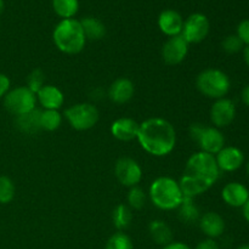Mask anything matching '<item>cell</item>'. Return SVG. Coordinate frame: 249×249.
I'll return each mask as SVG.
<instances>
[{
    "label": "cell",
    "instance_id": "cell-40",
    "mask_svg": "<svg viewBox=\"0 0 249 249\" xmlns=\"http://www.w3.org/2000/svg\"><path fill=\"white\" fill-rule=\"evenodd\" d=\"M236 249H249V245H242L240 247H237Z\"/></svg>",
    "mask_w": 249,
    "mask_h": 249
},
{
    "label": "cell",
    "instance_id": "cell-27",
    "mask_svg": "<svg viewBox=\"0 0 249 249\" xmlns=\"http://www.w3.org/2000/svg\"><path fill=\"white\" fill-rule=\"evenodd\" d=\"M105 249H133V242L126 233L118 231L108 238Z\"/></svg>",
    "mask_w": 249,
    "mask_h": 249
},
{
    "label": "cell",
    "instance_id": "cell-7",
    "mask_svg": "<svg viewBox=\"0 0 249 249\" xmlns=\"http://www.w3.org/2000/svg\"><path fill=\"white\" fill-rule=\"evenodd\" d=\"M63 116L73 129L79 131L94 128L100 118L99 109L92 104H88V102H82V104L68 107L63 112Z\"/></svg>",
    "mask_w": 249,
    "mask_h": 249
},
{
    "label": "cell",
    "instance_id": "cell-18",
    "mask_svg": "<svg viewBox=\"0 0 249 249\" xmlns=\"http://www.w3.org/2000/svg\"><path fill=\"white\" fill-rule=\"evenodd\" d=\"M221 197L228 206L240 208L245 206L246 202L248 201L249 191L245 185L240 182H230L223 189Z\"/></svg>",
    "mask_w": 249,
    "mask_h": 249
},
{
    "label": "cell",
    "instance_id": "cell-8",
    "mask_svg": "<svg viewBox=\"0 0 249 249\" xmlns=\"http://www.w3.org/2000/svg\"><path fill=\"white\" fill-rule=\"evenodd\" d=\"M4 106L10 113L22 116L36 109V95L27 87H17L5 95Z\"/></svg>",
    "mask_w": 249,
    "mask_h": 249
},
{
    "label": "cell",
    "instance_id": "cell-26",
    "mask_svg": "<svg viewBox=\"0 0 249 249\" xmlns=\"http://www.w3.org/2000/svg\"><path fill=\"white\" fill-rule=\"evenodd\" d=\"M62 124V114L55 109H44L40 112L41 130L55 131Z\"/></svg>",
    "mask_w": 249,
    "mask_h": 249
},
{
    "label": "cell",
    "instance_id": "cell-15",
    "mask_svg": "<svg viewBox=\"0 0 249 249\" xmlns=\"http://www.w3.org/2000/svg\"><path fill=\"white\" fill-rule=\"evenodd\" d=\"M135 92L134 83L128 78H118L108 89V97L113 104L123 105L130 101Z\"/></svg>",
    "mask_w": 249,
    "mask_h": 249
},
{
    "label": "cell",
    "instance_id": "cell-33",
    "mask_svg": "<svg viewBox=\"0 0 249 249\" xmlns=\"http://www.w3.org/2000/svg\"><path fill=\"white\" fill-rule=\"evenodd\" d=\"M10 87H11V82L9 77L0 73V97H4L10 91Z\"/></svg>",
    "mask_w": 249,
    "mask_h": 249
},
{
    "label": "cell",
    "instance_id": "cell-11",
    "mask_svg": "<svg viewBox=\"0 0 249 249\" xmlns=\"http://www.w3.org/2000/svg\"><path fill=\"white\" fill-rule=\"evenodd\" d=\"M190 44L185 40L184 36H170L162 48V57L167 65L175 66L181 63L189 53Z\"/></svg>",
    "mask_w": 249,
    "mask_h": 249
},
{
    "label": "cell",
    "instance_id": "cell-14",
    "mask_svg": "<svg viewBox=\"0 0 249 249\" xmlns=\"http://www.w3.org/2000/svg\"><path fill=\"white\" fill-rule=\"evenodd\" d=\"M158 27L160 32L169 38L180 36L184 27V19L179 12L173 9H168L160 12L158 16Z\"/></svg>",
    "mask_w": 249,
    "mask_h": 249
},
{
    "label": "cell",
    "instance_id": "cell-39",
    "mask_svg": "<svg viewBox=\"0 0 249 249\" xmlns=\"http://www.w3.org/2000/svg\"><path fill=\"white\" fill-rule=\"evenodd\" d=\"M4 7H5L4 0H0V15H1L2 11H4Z\"/></svg>",
    "mask_w": 249,
    "mask_h": 249
},
{
    "label": "cell",
    "instance_id": "cell-13",
    "mask_svg": "<svg viewBox=\"0 0 249 249\" xmlns=\"http://www.w3.org/2000/svg\"><path fill=\"white\" fill-rule=\"evenodd\" d=\"M215 160L220 170L235 172L242 167L243 162H245V156H243L242 151L238 150L237 147L229 146L216 153Z\"/></svg>",
    "mask_w": 249,
    "mask_h": 249
},
{
    "label": "cell",
    "instance_id": "cell-3",
    "mask_svg": "<svg viewBox=\"0 0 249 249\" xmlns=\"http://www.w3.org/2000/svg\"><path fill=\"white\" fill-rule=\"evenodd\" d=\"M53 40L56 48L67 55L79 53L85 48L87 38L78 19H62L53 32Z\"/></svg>",
    "mask_w": 249,
    "mask_h": 249
},
{
    "label": "cell",
    "instance_id": "cell-24",
    "mask_svg": "<svg viewBox=\"0 0 249 249\" xmlns=\"http://www.w3.org/2000/svg\"><path fill=\"white\" fill-rule=\"evenodd\" d=\"M131 220H133V213H131V209L126 204L121 203L113 209L112 221H113V225L116 226L118 231H123L128 229L130 226Z\"/></svg>",
    "mask_w": 249,
    "mask_h": 249
},
{
    "label": "cell",
    "instance_id": "cell-19",
    "mask_svg": "<svg viewBox=\"0 0 249 249\" xmlns=\"http://www.w3.org/2000/svg\"><path fill=\"white\" fill-rule=\"evenodd\" d=\"M198 223L202 232L208 236V238L214 240L216 237H220L225 231V221L218 213H214V212L203 214L199 218Z\"/></svg>",
    "mask_w": 249,
    "mask_h": 249
},
{
    "label": "cell",
    "instance_id": "cell-9",
    "mask_svg": "<svg viewBox=\"0 0 249 249\" xmlns=\"http://www.w3.org/2000/svg\"><path fill=\"white\" fill-rule=\"evenodd\" d=\"M211 31V23L206 15L192 14L184 21L181 36L189 44H198L208 36Z\"/></svg>",
    "mask_w": 249,
    "mask_h": 249
},
{
    "label": "cell",
    "instance_id": "cell-34",
    "mask_svg": "<svg viewBox=\"0 0 249 249\" xmlns=\"http://www.w3.org/2000/svg\"><path fill=\"white\" fill-rule=\"evenodd\" d=\"M196 249H219V246L213 238H207V240L201 241V242L197 245Z\"/></svg>",
    "mask_w": 249,
    "mask_h": 249
},
{
    "label": "cell",
    "instance_id": "cell-17",
    "mask_svg": "<svg viewBox=\"0 0 249 249\" xmlns=\"http://www.w3.org/2000/svg\"><path fill=\"white\" fill-rule=\"evenodd\" d=\"M140 124L133 118L123 117L114 121L111 125V133L117 140L119 141H131L138 138Z\"/></svg>",
    "mask_w": 249,
    "mask_h": 249
},
{
    "label": "cell",
    "instance_id": "cell-37",
    "mask_svg": "<svg viewBox=\"0 0 249 249\" xmlns=\"http://www.w3.org/2000/svg\"><path fill=\"white\" fill-rule=\"evenodd\" d=\"M243 216H245L246 220L249 223V198H248V201L246 202L245 206H243Z\"/></svg>",
    "mask_w": 249,
    "mask_h": 249
},
{
    "label": "cell",
    "instance_id": "cell-2",
    "mask_svg": "<svg viewBox=\"0 0 249 249\" xmlns=\"http://www.w3.org/2000/svg\"><path fill=\"white\" fill-rule=\"evenodd\" d=\"M136 139L147 153L156 157H164L174 150L177 131L167 119L153 117L140 124Z\"/></svg>",
    "mask_w": 249,
    "mask_h": 249
},
{
    "label": "cell",
    "instance_id": "cell-29",
    "mask_svg": "<svg viewBox=\"0 0 249 249\" xmlns=\"http://www.w3.org/2000/svg\"><path fill=\"white\" fill-rule=\"evenodd\" d=\"M146 194L141 187L134 186L130 187V191L128 194V203L129 208L136 209V211H140L145 207L146 204Z\"/></svg>",
    "mask_w": 249,
    "mask_h": 249
},
{
    "label": "cell",
    "instance_id": "cell-31",
    "mask_svg": "<svg viewBox=\"0 0 249 249\" xmlns=\"http://www.w3.org/2000/svg\"><path fill=\"white\" fill-rule=\"evenodd\" d=\"M223 50L228 53H236L243 48V43L237 36L232 34V36H228L221 43Z\"/></svg>",
    "mask_w": 249,
    "mask_h": 249
},
{
    "label": "cell",
    "instance_id": "cell-12",
    "mask_svg": "<svg viewBox=\"0 0 249 249\" xmlns=\"http://www.w3.org/2000/svg\"><path fill=\"white\" fill-rule=\"evenodd\" d=\"M235 117V104L225 97L216 100L211 108V119L215 128H225V126L230 125Z\"/></svg>",
    "mask_w": 249,
    "mask_h": 249
},
{
    "label": "cell",
    "instance_id": "cell-32",
    "mask_svg": "<svg viewBox=\"0 0 249 249\" xmlns=\"http://www.w3.org/2000/svg\"><path fill=\"white\" fill-rule=\"evenodd\" d=\"M236 36L241 39L243 44L249 45V19H243V21L240 22Z\"/></svg>",
    "mask_w": 249,
    "mask_h": 249
},
{
    "label": "cell",
    "instance_id": "cell-22",
    "mask_svg": "<svg viewBox=\"0 0 249 249\" xmlns=\"http://www.w3.org/2000/svg\"><path fill=\"white\" fill-rule=\"evenodd\" d=\"M83 32L85 34V38L90 40H100L106 36V27L100 19L95 17H84L80 19Z\"/></svg>",
    "mask_w": 249,
    "mask_h": 249
},
{
    "label": "cell",
    "instance_id": "cell-41",
    "mask_svg": "<svg viewBox=\"0 0 249 249\" xmlns=\"http://www.w3.org/2000/svg\"><path fill=\"white\" fill-rule=\"evenodd\" d=\"M247 172H248V174H249V162L247 163Z\"/></svg>",
    "mask_w": 249,
    "mask_h": 249
},
{
    "label": "cell",
    "instance_id": "cell-10",
    "mask_svg": "<svg viewBox=\"0 0 249 249\" xmlns=\"http://www.w3.org/2000/svg\"><path fill=\"white\" fill-rule=\"evenodd\" d=\"M114 175L123 186H138L142 179V169L135 160L129 157H122L117 160L114 167Z\"/></svg>",
    "mask_w": 249,
    "mask_h": 249
},
{
    "label": "cell",
    "instance_id": "cell-35",
    "mask_svg": "<svg viewBox=\"0 0 249 249\" xmlns=\"http://www.w3.org/2000/svg\"><path fill=\"white\" fill-rule=\"evenodd\" d=\"M162 249H191V248L182 242H172L169 243V245L164 246Z\"/></svg>",
    "mask_w": 249,
    "mask_h": 249
},
{
    "label": "cell",
    "instance_id": "cell-4",
    "mask_svg": "<svg viewBox=\"0 0 249 249\" xmlns=\"http://www.w3.org/2000/svg\"><path fill=\"white\" fill-rule=\"evenodd\" d=\"M148 196L151 202L162 211L178 209L184 201L179 181L169 177H160L152 181Z\"/></svg>",
    "mask_w": 249,
    "mask_h": 249
},
{
    "label": "cell",
    "instance_id": "cell-5",
    "mask_svg": "<svg viewBox=\"0 0 249 249\" xmlns=\"http://www.w3.org/2000/svg\"><path fill=\"white\" fill-rule=\"evenodd\" d=\"M196 87L201 94L209 99H223L231 87L228 74L216 68L204 70L197 75Z\"/></svg>",
    "mask_w": 249,
    "mask_h": 249
},
{
    "label": "cell",
    "instance_id": "cell-25",
    "mask_svg": "<svg viewBox=\"0 0 249 249\" xmlns=\"http://www.w3.org/2000/svg\"><path fill=\"white\" fill-rule=\"evenodd\" d=\"M53 9L62 19L73 18L79 10L78 0H53Z\"/></svg>",
    "mask_w": 249,
    "mask_h": 249
},
{
    "label": "cell",
    "instance_id": "cell-36",
    "mask_svg": "<svg viewBox=\"0 0 249 249\" xmlns=\"http://www.w3.org/2000/svg\"><path fill=\"white\" fill-rule=\"evenodd\" d=\"M241 97H242V101L246 106L249 107V84L246 85L242 90V94H241Z\"/></svg>",
    "mask_w": 249,
    "mask_h": 249
},
{
    "label": "cell",
    "instance_id": "cell-6",
    "mask_svg": "<svg viewBox=\"0 0 249 249\" xmlns=\"http://www.w3.org/2000/svg\"><path fill=\"white\" fill-rule=\"evenodd\" d=\"M190 136L199 146L202 152L216 155L225 147V138L215 126H207L204 124H192L190 126Z\"/></svg>",
    "mask_w": 249,
    "mask_h": 249
},
{
    "label": "cell",
    "instance_id": "cell-20",
    "mask_svg": "<svg viewBox=\"0 0 249 249\" xmlns=\"http://www.w3.org/2000/svg\"><path fill=\"white\" fill-rule=\"evenodd\" d=\"M148 231L153 242L157 245L164 246L173 242V230L165 221L163 220H152L148 225Z\"/></svg>",
    "mask_w": 249,
    "mask_h": 249
},
{
    "label": "cell",
    "instance_id": "cell-28",
    "mask_svg": "<svg viewBox=\"0 0 249 249\" xmlns=\"http://www.w3.org/2000/svg\"><path fill=\"white\" fill-rule=\"evenodd\" d=\"M16 189L10 178L1 175L0 177V203L7 204L15 198Z\"/></svg>",
    "mask_w": 249,
    "mask_h": 249
},
{
    "label": "cell",
    "instance_id": "cell-21",
    "mask_svg": "<svg viewBox=\"0 0 249 249\" xmlns=\"http://www.w3.org/2000/svg\"><path fill=\"white\" fill-rule=\"evenodd\" d=\"M40 112L39 109L24 113L22 116L16 117V126L26 134H36V131L41 130L40 128Z\"/></svg>",
    "mask_w": 249,
    "mask_h": 249
},
{
    "label": "cell",
    "instance_id": "cell-16",
    "mask_svg": "<svg viewBox=\"0 0 249 249\" xmlns=\"http://www.w3.org/2000/svg\"><path fill=\"white\" fill-rule=\"evenodd\" d=\"M36 101L40 104V106L44 109H55L58 111V108L63 106L65 102V95L58 88L53 85L45 84L38 92H36Z\"/></svg>",
    "mask_w": 249,
    "mask_h": 249
},
{
    "label": "cell",
    "instance_id": "cell-23",
    "mask_svg": "<svg viewBox=\"0 0 249 249\" xmlns=\"http://www.w3.org/2000/svg\"><path fill=\"white\" fill-rule=\"evenodd\" d=\"M178 216L185 224H196L197 221H199L201 215L198 208L194 203V199L184 198L182 203L178 208Z\"/></svg>",
    "mask_w": 249,
    "mask_h": 249
},
{
    "label": "cell",
    "instance_id": "cell-30",
    "mask_svg": "<svg viewBox=\"0 0 249 249\" xmlns=\"http://www.w3.org/2000/svg\"><path fill=\"white\" fill-rule=\"evenodd\" d=\"M44 85H45V74H44L43 71L39 70V68L32 71L28 77H27V88L36 95V92Z\"/></svg>",
    "mask_w": 249,
    "mask_h": 249
},
{
    "label": "cell",
    "instance_id": "cell-1",
    "mask_svg": "<svg viewBox=\"0 0 249 249\" xmlns=\"http://www.w3.org/2000/svg\"><path fill=\"white\" fill-rule=\"evenodd\" d=\"M220 177V169L216 164L215 156L206 152L194 153L187 160L179 185L184 198L195 197L208 191Z\"/></svg>",
    "mask_w": 249,
    "mask_h": 249
},
{
    "label": "cell",
    "instance_id": "cell-38",
    "mask_svg": "<svg viewBox=\"0 0 249 249\" xmlns=\"http://www.w3.org/2000/svg\"><path fill=\"white\" fill-rule=\"evenodd\" d=\"M243 57H245L246 63L249 66V45H247V48H246L245 51H243Z\"/></svg>",
    "mask_w": 249,
    "mask_h": 249
}]
</instances>
